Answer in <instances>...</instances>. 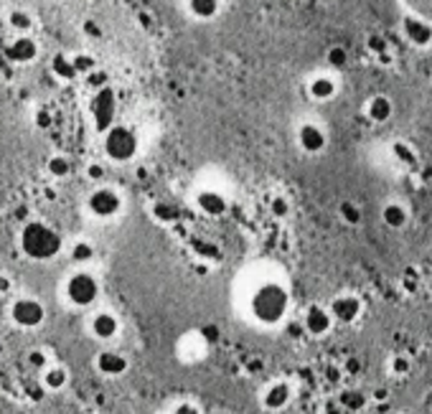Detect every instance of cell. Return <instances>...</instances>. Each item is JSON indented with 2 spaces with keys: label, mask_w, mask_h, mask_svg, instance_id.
<instances>
[{
  "label": "cell",
  "mask_w": 432,
  "mask_h": 414,
  "mask_svg": "<svg viewBox=\"0 0 432 414\" xmlns=\"http://www.w3.org/2000/svg\"><path fill=\"white\" fill-rule=\"evenodd\" d=\"M326 414H348V412H346V409L341 407V404H339L336 399H331V401L326 404Z\"/></svg>",
  "instance_id": "f35d334b"
},
{
  "label": "cell",
  "mask_w": 432,
  "mask_h": 414,
  "mask_svg": "<svg viewBox=\"0 0 432 414\" xmlns=\"http://www.w3.org/2000/svg\"><path fill=\"white\" fill-rule=\"evenodd\" d=\"M84 79H86V84L89 87H94V89H102V87H107V74H102V72H89V74H84Z\"/></svg>",
  "instance_id": "836d02e7"
},
{
  "label": "cell",
  "mask_w": 432,
  "mask_h": 414,
  "mask_svg": "<svg viewBox=\"0 0 432 414\" xmlns=\"http://www.w3.org/2000/svg\"><path fill=\"white\" fill-rule=\"evenodd\" d=\"M97 368L105 376H120L127 371V359L122 354H117V351H102L97 356Z\"/></svg>",
  "instance_id": "d6986e66"
},
{
  "label": "cell",
  "mask_w": 432,
  "mask_h": 414,
  "mask_svg": "<svg viewBox=\"0 0 432 414\" xmlns=\"http://www.w3.org/2000/svg\"><path fill=\"white\" fill-rule=\"evenodd\" d=\"M339 219L343 221L346 227H359L361 221H364V211H361L359 203H353V201H343L339 206Z\"/></svg>",
  "instance_id": "603a6c76"
},
{
  "label": "cell",
  "mask_w": 432,
  "mask_h": 414,
  "mask_svg": "<svg viewBox=\"0 0 432 414\" xmlns=\"http://www.w3.org/2000/svg\"><path fill=\"white\" fill-rule=\"evenodd\" d=\"M69 257H72V262H77V265H86V262L94 260V244L92 241H77V244H72Z\"/></svg>",
  "instance_id": "83f0119b"
},
{
  "label": "cell",
  "mask_w": 432,
  "mask_h": 414,
  "mask_svg": "<svg viewBox=\"0 0 432 414\" xmlns=\"http://www.w3.org/2000/svg\"><path fill=\"white\" fill-rule=\"evenodd\" d=\"M295 142L306 155H323L328 147V133L326 127L320 122L306 120L298 125V133H295Z\"/></svg>",
  "instance_id": "52a82bcc"
},
{
  "label": "cell",
  "mask_w": 432,
  "mask_h": 414,
  "mask_svg": "<svg viewBox=\"0 0 432 414\" xmlns=\"http://www.w3.org/2000/svg\"><path fill=\"white\" fill-rule=\"evenodd\" d=\"M216 335H219V330H216V328H214V326H207V328H204V338H211V343L216 341Z\"/></svg>",
  "instance_id": "60d3db41"
},
{
  "label": "cell",
  "mask_w": 432,
  "mask_h": 414,
  "mask_svg": "<svg viewBox=\"0 0 432 414\" xmlns=\"http://www.w3.org/2000/svg\"><path fill=\"white\" fill-rule=\"evenodd\" d=\"M379 219L389 232H402V229H407L410 219H412V208H410V203L405 199L394 196V199H386L381 203Z\"/></svg>",
  "instance_id": "7c38bea8"
},
{
  "label": "cell",
  "mask_w": 432,
  "mask_h": 414,
  "mask_svg": "<svg viewBox=\"0 0 432 414\" xmlns=\"http://www.w3.org/2000/svg\"><path fill=\"white\" fill-rule=\"evenodd\" d=\"M374 399H377V401H386V399H389V389H386V387L374 389Z\"/></svg>",
  "instance_id": "ab89813d"
},
{
  "label": "cell",
  "mask_w": 432,
  "mask_h": 414,
  "mask_svg": "<svg viewBox=\"0 0 432 414\" xmlns=\"http://www.w3.org/2000/svg\"><path fill=\"white\" fill-rule=\"evenodd\" d=\"M105 142H102V147H105V155L107 161L112 163H130L138 155V135L130 130L127 125H110L105 130Z\"/></svg>",
  "instance_id": "3957f363"
},
{
  "label": "cell",
  "mask_w": 432,
  "mask_h": 414,
  "mask_svg": "<svg viewBox=\"0 0 432 414\" xmlns=\"http://www.w3.org/2000/svg\"><path fill=\"white\" fill-rule=\"evenodd\" d=\"M72 61H74V69H77V74H89V72H94V69H97V64H94L92 56L79 54V56H74Z\"/></svg>",
  "instance_id": "1f68e13d"
},
{
  "label": "cell",
  "mask_w": 432,
  "mask_h": 414,
  "mask_svg": "<svg viewBox=\"0 0 432 414\" xmlns=\"http://www.w3.org/2000/svg\"><path fill=\"white\" fill-rule=\"evenodd\" d=\"M8 288H11V282H8L6 277H0V293H6Z\"/></svg>",
  "instance_id": "b9f144b4"
},
{
  "label": "cell",
  "mask_w": 432,
  "mask_h": 414,
  "mask_svg": "<svg viewBox=\"0 0 432 414\" xmlns=\"http://www.w3.org/2000/svg\"><path fill=\"white\" fill-rule=\"evenodd\" d=\"M221 0H188V13L196 20H211L219 15Z\"/></svg>",
  "instance_id": "44dd1931"
},
{
  "label": "cell",
  "mask_w": 432,
  "mask_h": 414,
  "mask_svg": "<svg viewBox=\"0 0 432 414\" xmlns=\"http://www.w3.org/2000/svg\"><path fill=\"white\" fill-rule=\"evenodd\" d=\"M346 374L348 376H356V374H361V361L359 359H346Z\"/></svg>",
  "instance_id": "74e56055"
},
{
  "label": "cell",
  "mask_w": 432,
  "mask_h": 414,
  "mask_svg": "<svg viewBox=\"0 0 432 414\" xmlns=\"http://www.w3.org/2000/svg\"><path fill=\"white\" fill-rule=\"evenodd\" d=\"M11 321L23 330H34L46 321V307L41 305L36 298H18L11 305Z\"/></svg>",
  "instance_id": "ba28073f"
},
{
  "label": "cell",
  "mask_w": 432,
  "mask_h": 414,
  "mask_svg": "<svg viewBox=\"0 0 432 414\" xmlns=\"http://www.w3.org/2000/svg\"><path fill=\"white\" fill-rule=\"evenodd\" d=\"M181 216V208L171 201H158L153 206V219H158L160 224H173Z\"/></svg>",
  "instance_id": "d4e9b609"
},
{
  "label": "cell",
  "mask_w": 432,
  "mask_h": 414,
  "mask_svg": "<svg viewBox=\"0 0 432 414\" xmlns=\"http://www.w3.org/2000/svg\"><path fill=\"white\" fill-rule=\"evenodd\" d=\"M196 206H199L201 214H207V216H224L226 208H229V201H226V196L219 194V191L207 188V191H201V194L196 196Z\"/></svg>",
  "instance_id": "2e32d148"
},
{
  "label": "cell",
  "mask_w": 432,
  "mask_h": 414,
  "mask_svg": "<svg viewBox=\"0 0 432 414\" xmlns=\"http://www.w3.org/2000/svg\"><path fill=\"white\" fill-rule=\"evenodd\" d=\"M303 328L315 338H323L333 330V315L328 307L323 305H310L303 315Z\"/></svg>",
  "instance_id": "4fadbf2b"
},
{
  "label": "cell",
  "mask_w": 432,
  "mask_h": 414,
  "mask_svg": "<svg viewBox=\"0 0 432 414\" xmlns=\"http://www.w3.org/2000/svg\"><path fill=\"white\" fill-rule=\"evenodd\" d=\"M8 26L13 28V31H18V34H28L34 28V18L26 11H11L8 13Z\"/></svg>",
  "instance_id": "4316f807"
},
{
  "label": "cell",
  "mask_w": 432,
  "mask_h": 414,
  "mask_svg": "<svg viewBox=\"0 0 432 414\" xmlns=\"http://www.w3.org/2000/svg\"><path fill=\"white\" fill-rule=\"evenodd\" d=\"M51 114L46 112V109H39V112H36V127H41V130H48V127H51Z\"/></svg>",
  "instance_id": "8d00e7d4"
},
{
  "label": "cell",
  "mask_w": 432,
  "mask_h": 414,
  "mask_svg": "<svg viewBox=\"0 0 432 414\" xmlns=\"http://www.w3.org/2000/svg\"><path fill=\"white\" fill-rule=\"evenodd\" d=\"M290 310V295L280 282H265L249 298V313L262 326H277Z\"/></svg>",
  "instance_id": "6da1fadb"
},
{
  "label": "cell",
  "mask_w": 432,
  "mask_h": 414,
  "mask_svg": "<svg viewBox=\"0 0 432 414\" xmlns=\"http://www.w3.org/2000/svg\"><path fill=\"white\" fill-rule=\"evenodd\" d=\"M46 389H51V392H61V389L69 384V371L64 366H51L44 371V381H41Z\"/></svg>",
  "instance_id": "7402d4cb"
},
{
  "label": "cell",
  "mask_w": 432,
  "mask_h": 414,
  "mask_svg": "<svg viewBox=\"0 0 432 414\" xmlns=\"http://www.w3.org/2000/svg\"><path fill=\"white\" fill-rule=\"evenodd\" d=\"M389 371H392V376L405 379V376L412 374V361L407 359L405 354H394L392 361H389Z\"/></svg>",
  "instance_id": "f1b7e54d"
},
{
  "label": "cell",
  "mask_w": 432,
  "mask_h": 414,
  "mask_svg": "<svg viewBox=\"0 0 432 414\" xmlns=\"http://www.w3.org/2000/svg\"><path fill=\"white\" fill-rule=\"evenodd\" d=\"M333 315V323H341V326H351L361 318L364 313V300H361L359 295L353 293H343L339 298H333L331 305H328Z\"/></svg>",
  "instance_id": "9c48e42d"
},
{
  "label": "cell",
  "mask_w": 432,
  "mask_h": 414,
  "mask_svg": "<svg viewBox=\"0 0 432 414\" xmlns=\"http://www.w3.org/2000/svg\"><path fill=\"white\" fill-rule=\"evenodd\" d=\"M326 61H328V67H331L333 72H341V69L348 64V51H346L343 46H331L328 48V54H326Z\"/></svg>",
  "instance_id": "f546056e"
},
{
  "label": "cell",
  "mask_w": 432,
  "mask_h": 414,
  "mask_svg": "<svg viewBox=\"0 0 432 414\" xmlns=\"http://www.w3.org/2000/svg\"><path fill=\"white\" fill-rule=\"evenodd\" d=\"M399 34L417 51H430L432 48V20L419 15L417 11L402 13V18H399Z\"/></svg>",
  "instance_id": "277c9868"
},
{
  "label": "cell",
  "mask_w": 432,
  "mask_h": 414,
  "mask_svg": "<svg viewBox=\"0 0 432 414\" xmlns=\"http://www.w3.org/2000/svg\"><path fill=\"white\" fill-rule=\"evenodd\" d=\"M336 401H339L341 407H343L348 414H356V412H364V409H366V404H369V396H366L361 389H343Z\"/></svg>",
  "instance_id": "ffe728a7"
},
{
  "label": "cell",
  "mask_w": 432,
  "mask_h": 414,
  "mask_svg": "<svg viewBox=\"0 0 432 414\" xmlns=\"http://www.w3.org/2000/svg\"><path fill=\"white\" fill-rule=\"evenodd\" d=\"M171 414H201V409L193 404V401H181V404H176L173 407Z\"/></svg>",
  "instance_id": "d590c367"
},
{
  "label": "cell",
  "mask_w": 432,
  "mask_h": 414,
  "mask_svg": "<svg viewBox=\"0 0 432 414\" xmlns=\"http://www.w3.org/2000/svg\"><path fill=\"white\" fill-rule=\"evenodd\" d=\"M6 56L13 64H31V61H36V56H39V44H36L31 36L20 34L18 39L11 41V46L6 48Z\"/></svg>",
  "instance_id": "9a60e30c"
},
{
  "label": "cell",
  "mask_w": 432,
  "mask_h": 414,
  "mask_svg": "<svg viewBox=\"0 0 432 414\" xmlns=\"http://www.w3.org/2000/svg\"><path fill=\"white\" fill-rule=\"evenodd\" d=\"M86 208H89V214L97 216V219H114V216L122 211V199L114 188L100 186L89 194V199H86Z\"/></svg>",
  "instance_id": "8992f818"
},
{
  "label": "cell",
  "mask_w": 432,
  "mask_h": 414,
  "mask_svg": "<svg viewBox=\"0 0 432 414\" xmlns=\"http://www.w3.org/2000/svg\"><path fill=\"white\" fill-rule=\"evenodd\" d=\"M51 69H53V74H56L59 79H64V81H72V79H77V76H79V74H77V69H74V61L69 59V56H64V54L53 56Z\"/></svg>",
  "instance_id": "cb8c5ba5"
},
{
  "label": "cell",
  "mask_w": 432,
  "mask_h": 414,
  "mask_svg": "<svg viewBox=\"0 0 432 414\" xmlns=\"http://www.w3.org/2000/svg\"><path fill=\"white\" fill-rule=\"evenodd\" d=\"M105 175H107L105 163H89V166H86V178L92 180V183H102Z\"/></svg>",
  "instance_id": "d6a6232c"
},
{
  "label": "cell",
  "mask_w": 432,
  "mask_h": 414,
  "mask_svg": "<svg viewBox=\"0 0 432 414\" xmlns=\"http://www.w3.org/2000/svg\"><path fill=\"white\" fill-rule=\"evenodd\" d=\"M92 333H94V338H100V341H112L114 335L120 333V321H117V315L107 313V310L97 313L92 318Z\"/></svg>",
  "instance_id": "ac0fdd59"
},
{
  "label": "cell",
  "mask_w": 432,
  "mask_h": 414,
  "mask_svg": "<svg viewBox=\"0 0 432 414\" xmlns=\"http://www.w3.org/2000/svg\"><path fill=\"white\" fill-rule=\"evenodd\" d=\"M20 252L26 254L28 260L34 262H48L53 257H59L64 239L56 229H51L44 221H28L26 227L20 229Z\"/></svg>",
  "instance_id": "7a4b0ae2"
},
{
  "label": "cell",
  "mask_w": 432,
  "mask_h": 414,
  "mask_svg": "<svg viewBox=\"0 0 432 414\" xmlns=\"http://www.w3.org/2000/svg\"><path fill=\"white\" fill-rule=\"evenodd\" d=\"M64 295L74 307H92L100 298V282L89 272H74L64 285Z\"/></svg>",
  "instance_id": "5b68a950"
},
{
  "label": "cell",
  "mask_w": 432,
  "mask_h": 414,
  "mask_svg": "<svg viewBox=\"0 0 432 414\" xmlns=\"http://www.w3.org/2000/svg\"><path fill=\"white\" fill-rule=\"evenodd\" d=\"M46 363H48V359H46V354H44V351H31V354H28V366H31V368H39V371H44V368H46Z\"/></svg>",
  "instance_id": "e575fe53"
},
{
  "label": "cell",
  "mask_w": 432,
  "mask_h": 414,
  "mask_svg": "<svg viewBox=\"0 0 432 414\" xmlns=\"http://www.w3.org/2000/svg\"><path fill=\"white\" fill-rule=\"evenodd\" d=\"M46 171L51 178H67L69 173H72V161H69L67 155H51L46 163Z\"/></svg>",
  "instance_id": "484cf974"
},
{
  "label": "cell",
  "mask_w": 432,
  "mask_h": 414,
  "mask_svg": "<svg viewBox=\"0 0 432 414\" xmlns=\"http://www.w3.org/2000/svg\"><path fill=\"white\" fill-rule=\"evenodd\" d=\"M290 399H293V387H290L287 381H277V384H273V387L265 392L262 404H265V409H270V412H280V409H285L287 404H290Z\"/></svg>",
  "instance_id": "e0dca14e"
},
{
  "label": "cell",
  "mask_w": 432,
  "mask_h": 414,
  "mask_svg": "<svg viewBox=\"0 0 432 414\" xmlns=\"http://www.w3.org/2000/svg\"><path fill=\"white\" fill-rule=\"evenodd\" d=\"M114 112H117V97L110 87H102L97 89L92 100V117H94V125L100 133H105L107 127L114 125Z\"/></svg>",
  "instance_id": "8fae6325"
},
{
  "label": "cell",
  "mask_w": 432,
  "mask_h": 414,
  "mask_svg": "<svg viewBox=\"0 0 432 414\" xmlns=\"http://www.w3.org/2000/svg\"><path fill=\"white\" fill-rule=\"evenodd\" d=\"M306 89H308V97H310L313 102L328 105V102H333L336 97H339L341 81L333 72H320V74H315V76L308 79Z\"/></svg>",
  "instance_id": "30bf717a"
},
{
  "label": "cell",
  "mask_w": 432,
  "mask_h": 414,
  "mask_svg": "<svg viewBox=\"0 0 432 414\" xmlns=\"http://www.w3.org/2000/svg\"><path fill=\"white\" fill-rule=\"evenodd\" d=\"M366 120L372 125H386L394 117V102L389 94H372L364 105Z\"/></svg>",
  "instance_id": "5bb4252c"
},
{
  "label": "cell",
  "mask_w": 432,
  "mask_h": 414,
  "mask_svg": "<svg viewBox=\"0 0 432 414\" xmlns=\"http://www.w3.org/2000/svg\"><path fill=\"white\" fill-rule=\"evenodd\" d=\"M270 211H273V216H277V219H285V216L290 214V203H287V199H282V196H275V199L270 201Z\"/></svg>",
  "instance_id": "4dcf8cb0"
}]
</instances>
